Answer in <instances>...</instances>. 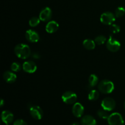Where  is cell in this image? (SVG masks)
I'll use <instances>...</instances> for the list:
<instances>
[{"instance_id":"cell-1","label":"cell","mask_w":125,"mask_h":125,"mask_svg":"<svg viewBox=\"0 0 125 125\" xmlns=\"http://www.w3.org/2000/svg\"><path fill=\"white\" fill-rule=\"evenodd\" d=\"M16 56L21 59H26L31 55V51L28 45L24 43L18 44L14 48Z\"/></svg>"},{"instance_id":"cell-2","label":"cell","mask_w":125,"mask_h":125,"mask_svg":"<svg viewBox=\"0 0 125 125\" xmlns=\"http://www.w3.org/2000/svg\"><path fill=\"white\" fill-rule=\"evenodd\" d=\"M98 89L102 94H109L114 90V84L111 81L104 79L100 82L98 85Z\"/></svg>"},{"instance_id":"cell-3","label":"cell","mask_w":125,"mask_h":125,"mask_svg":"<svg viewBox=\"0 0 125 125\" xmlns=\"http://www.w3.org/2000/svg\"><path fill=\"white\" fill-rule=\"evenodd\" d=\"M107 122L109 125H123L124 120L122 115L118 112H114L110 114L107 118Z\"/></svg>"},{"instance_id":"cell-4","label":"cell","mask_w":125,"mask_h":125,"mask_svg":"<svg viewBox=\"0 0 125 125\" xmlns=\"http://www.w3.org/2000/svg\"><path fill=\"white\" fill-rule=\"evenodd\" d=\"M77 95L72 91H67L62 95V100L67 104H74L76 103Z\"/></svg>"},{"instance_id":"cell-5","label":"cell","mask_w":125,"mask_h":125,"mask_svg":"<svg viewBox=\"0 0 125 125\" xmlns=\"http://www.w3.org/2000/svg\"><path fill=\"white\" fill-rule=\"evenodd\" d=\"M106 47L111 52H117L120 49L121 44L119 41L116 40L112 36H110L106 42Z\"/></svg>"},{"instance_id":"cell-6","label":"cell","mask_w":125,"mask_h":125,"mask_svg":"<svg viewBox=\"0 0 125 125\" xmlns=\"http://www.w3.org/2000/svg\"><path fill=\"white\" fill-rule=\"evenodd\" d=\"M115 15L111 12H106L100 17V21L105 25H111L115 21Z\"/></svg>"},{"instance_id":"cell-7","label":"cell","mask_w":125,"mask_h":125,"mask_svg":"<svg viewBox=\"0 0 125 125\" xmlns=\"http://www.w3.org/2000/svg\"><path fill=\"white\" fill-rule=\"evenodd\" d=\"M101 106L103 109L110 112L113 111L116 106V103L113 98L110 97H107L102 100Z\"/></svg>"},{"instance_id":"cell-8","label":"cell","mask_w":125,"mask_h":125,"mask_svg":"<svg viewBox=\"0 0 125 125\" xmlns=\"http://www.w3.org/2000/svg\"><path fill=\"white\" fill-rule=\"evenodd\" d=\"M29 112L31 117L35 120H41L43 116V112L40 107L38 106H32L29 107Z\"/></svg>"},{"instance_id":"cell-9","label":"cell","mask_w":125,"mask_h":125,"mask_svg":"<svg viewBox=\"0 0 125 125\" xmlns=\"http://www.w3.org/2000/svg\"><path fill=\"white\" fill-rule=\"evenodd\" d=\"M25 37L29 42L36 43L40 40V36L35 31L32 29H29L26 31L25 33Z\"/></svg>"},{"instance_id":"cell-10","label":"cell","mask_w":125,"mask_h":125,"mask_svg":"<svg viewBox=\"0 0 125 125\" xmlns=\"http://www.w3.org/2000/svg\"><path fill=\"white\" fill-rule=\"evenodd\" d=\"M52 17V10L48 7L43 9L39 14V18L42 21H48Z\"/></svg>"},{"instance_id":"cell-11","label":"cell","mask_w":125,"mask_h":125,"mask_svg":"<svg viewBox=\"0 0 125 125\" xmlns=\"http://www.w3.org/2000/svg\"><path fill=\"white\" fill-rule=\"evenodd\" d=\"M22 68L26 73H34L36 72L37 67V65L35 64V63H34L33 61H29L24 62L23 63Z\"/></svg>"},{"instance_id":"cell-12","label":"cell","mask_w":125,"mask_h":125,"mask_svg":"<svg viewBox=\"0 0 125 125\" xmlns=\"http://www.w3.org/2000/svg\"><path fill=\"white\" fill-rule=\"evenodd\" d=\"M84 106L79 103H76L73 104L72 107V113L74 117L77 118H80L84 114Z\"/></svg>"},{"instance_id":"cell-13","label":"cell","mask_w":125,"mask_h":125,"mask_svg":"<svg viewBox=\"0 0 125 125\" xmlns=\"http://www.w3.org/2000/svg\"><path fill=\"white\" fill-rule=\"evenodd\" d=\"M13 114L9 111H2L1 114V120L6 125H9L13 121Z\"/></svg>"},{"instance_id":"cell-14","label":"cell","mask_w":125,"mask_h":125,"mask_svg":"<svg viewBox=\"0 0 125 125\" xmlns=\"http://www.w3.org/2000/svg\"><path fill=\"white\" fill-rule=\"evenodd\" d=\"M59 27V25L57 22H56V21H50L46 24L45 29L48 33L53 34L58 30Z\"/></svg>"},{"instance_id":"cell-15","label":"cell","mask_w":125,"mask_h":125,"mask_svg":"<svg viewBox=\"0 0 125 125\" xmlns=\"http://www.w3.org/2000/svg\"><path fill=\"white\" fill-rule=\"evenodd\" d=\"M3 79L6 83L12 84L17 80V75L14 73L10 71H7L3 74Z\"/></svg>"},{"instance_id":"cell-16","label":"cell","mask_w":125,"mask_h":125,"mask_svg":"<svg viewBox=\"0 0 125 125\" xmlns=\"http://www.w3.org/2000/svg\"><path fill=\"white\" fill-rule=\"evenodd\" d=\"M81 123L82 125H96V121L94 117L87 115L82 117Z\"/></svg>"},{"instance_id":"cell-17","label":"cell","mask_w":125,"mask_h":125,"mask_svg":"<svg viewBox=\"0 0 125 125\" xmlns=\"http://www.w3.org/2000/svg\"><path fill=\"white\" fill-rule=\"evenodd\" d=\"M83 45L84 47L85 48L86 50H92L95 49V46H96V43H95V41L92 39H85L83 41Z\"/></svg>"},{"instance_id":"cell-18","label":"cell","mask_w":125,"mask_h":125,"mask_svg":"<svg viewBox=\"0 0 125 125\" xmlns=\"http://www.w3.org/2000/svg\"><path fill=\"white\" fill-rule=\"evenodd\" d=\"M89 83L90 87L96 86L98 83V78L97 76L95 74H91L89 78Z\"/></svg>"},{"instance_id":"cell-19","label":"cell","mask_w":125,"mask_h":125,"mask_svg":"<svg viewBox=\"0 0 125 125\" xmlns=\"http://www.w3.org/2000/svg\"><path fill=\"white\" fill-rule=\"evenodd\" d=\"M99 92L96 90H92L88 95V98L90 101H96L99 98Z\"/></svg>"},{"instance_id":"cell-20","label":"cell","mask_w":125,"mask_h":125,"mask_svg":"<svg viewBox=\"0 0 125 125\" xmlns=\"http://www.w3.org/2000/svg\"><path fill=\"white\" fill-rule=\"evenodd\" d=\"M97 115L100 118H101V119H104V120H106V119L107 120V118H108V117H109L110 115L108 113V111L103 109V108L102 109H100L98 111Z\"/></svg>"},{"instance_id":"cell-21","label":"cell","mask_w":125,"mask_h":125,"mask_svg":"<svg viewBox=\"0 0 125 125\" xmlns=\"http://www.w3.org/2000/svg\"><path fill=\"white\" fill-rule=\"evenodd\" d=\"M106 40H107V39H106V37L104 36V35H98V36L96 37V38L95 39V43L97 44V45H103V44H104V43H106Z\"/></svg>"},{"instance_id":"cell-22","label":"cell","mask_w":125,"mask_h":125,"mask_svg":"<svg viewBox=\"0 0 125 125\" xmlns=\"http://www.w3.org/2000/svg\"><path fill=\"white\" fill-rule=\"evenodd\" d=\"M125 13V9L123 7H118L115 11V15L117 18H120L123 17Z\"/></svg>"},{"instance_id":"cell-23","label":"cell","mask_w":125,"mask_h":125,"mask_svg":"<svg viewBox=\"0 0 125 125\" xmlns=\"http://www.w3.org/2000/svg\"><path fill=\"white\" fill-rule=\"evenodd\" d=\"M40 19L38 17H34L31 18L29 21V24L31 27H35L39 25L40 22Z\"/></svg>"},{"instance_id":"cell-24","label":"cell","mask_w":125,"mask_h":125,"mask_svg":"<svg viewBox=\"0 0 125 125\" xmlns=\"http://www.w3.org/2000/svg\"><path fill=\"white\" fill-rule=\"evenodd\" d=\"M21 68L22 67L21 66V65L18 62H13L10 66L11 70L13 72H19V71L21 70Z\"/></svg>"},{"instance_id":"cell-25","label":"cell","mask_w":125,"mask_h":125,"mask_svg":"<svg viewBox=\"0 0 125 125\" xmlns=\"http://www.w3.org/2000/svg\"><path fill=\"white\" fill-rule=\"evenodd\" d=\"M110 31L112 33L117 34L120 31V27L116 24H112L110 25Z\"/></svg>"},{"instance_id":"cell-26","label":"cell","mask_w":125,"mask_h":125,"mask_svg":"<svg viewBox=\"0 0 125 125\" xmlns=\"http://www.w3.org/2000/svg\"><path fill=\"white\" fill-rule=\"evenodd\" d=\"M13 125H28L26 122L22 119L16 120L13 123Z\"/></svg>"},{"instance_id":"cell-27","label":"cell","mask_w":125,"mask_h":125,"mask_svg":"<svg viewBox=\"0 0 125 125\" xmlns=\"http://www.w3.org/2000/svg\"><path fill=\"white\" fill-rule=\"evenodd\" d=\"M31 56L34 59H39L40 58V54L39 53H38L37 52H33L31 54Z\"/></svg>"},{"instance_id":"cell-28","label":"cell","mask_w":125,"mask_h":125,"mask_svg":"<svg viewBox=\"0 0 125 125\" xmlns=\"http://www.w3.org/2000/svg\"><path fill=\"white\" fill-rule=\"evenodd\" d=\"M4 103V100H2V99H1V104H0L1 107H2V106H3Z\"/></svg>"},{"instance_id":"cell-29","label":"cell","mask_w":125,"mask_h":125,"mask_svg":"<svg viewBox=\"0 0 125 125\" xmlns=\"http://www.w3.org/2000/svg\"><path fill=\"white\" fill-rule=\"evenodd\" d=\"M71 125H79V123H78V122H74V123H72Z\"/></svg>"},{"instance_id":"cell-30","label":"cell","mask_w":125,"mask_h":125,"mask_svg":"<svg viewBox=\"0 0 125 125\" xmlns=\"http://www.w3.org/2000/svg\"><path fill=\"white\" fill-rule=\"evenodd\" d=\"M124 107H125V104H124Z\"/></svg>"}]
</instances>
